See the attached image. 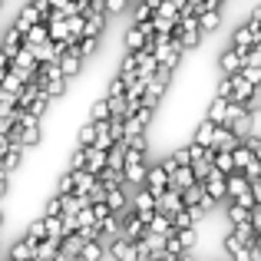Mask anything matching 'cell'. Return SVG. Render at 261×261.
<instances>
[{"label": "cell", "mask_w": 261, "mask_h": 261, "mask_svg": "<svg viewBox=\"0 0 261 261\" xmlns=\"http://www.w3.org/2000/svg\"><path fill=\"white\" fill-rule=\"evenodd\" d=\"M215 129H218V122L202 119V122H198V129H195V136H192V142H198V146H212V139H215Z\"/></svg>", "instance_id": "obj_18"}, {"label": "cell", "mask_w": 261, "mask_h": 261, "mask_svg": "<svg viewBox=\"0 0 261 261\" xmlns=\"http://www.w3.org/2000/svg\"><path fill=\"white\" fill-rule=\"evenodd\" d=\"M142 185H146L152 195H162V192L169 189V169L162 166V162H159V166H149L146 169V182H142Z\"/></svg>", "instance_id": "obj_4"}, {"label": "cell", "mask_w": 261, "mask_h": 261, "mask_svg": "<svg viewBox=\"0 0 261 261\" xmlns=\"http://www.w3.org/2000/svg\"><path fill=\"white\" fill-rule=\"evenodd\" d=\"M7 149H10V136H7V133H0V159L7 155Z\"/></svg>", "instance_id": "obj_45"}, {"label": "cell", "mask_w": 261, "mask_h": 261, "mask_svg": "<svg viewBox=\"0 0 261 261\" xmlns=\"http://www.w3.org/2000/svg\"><path fill=\"white\" fill-rule=\"evenodd\" d=\"M182 198H185V205H202L205 212L215 205V198L205 192V185H202V182H192L189 189H182Z\"/></svg>", "instance_id": "obj_6"}, {"label": "cell", "mask_w": 261, "mask_h": 261, "mask_svg": "<svg viewBox=\"0 0 261 261\" xmlns=\"http://www.w3.org/2000/svg\"><path fill=\"white\" fill-rule=\"evenodd\" d=\"M53 102H57V99H50V96H46L43 89H40V96H37V99H33V102H30V106H27V109H30L33 116H40V119H43V116H46V109H50Z\"/></svg>", "instance_id": "obj_26"}, {"label": "cell", "mask_w": 261, "mask_h": 261, "mask_svg": "<svg viewBox=\"0 0 261 261\" xmlns=\"http://www.w3.org/2000/svg\"><path fill=\"white\" fill-rule=\"evenodd\" d=\"M0 251H4V245H0Z\"/></svg>", "instance_id": "obj_47"}, {"label": "cell", "mask_w": 261, "mask_h": 261, "mask_svg": "<svg viewBox=\"0 0 261 261\" xmlns=\"http://www.w3.org/2000/svg\"><path fill=\"white\" fill-rule=\"evenodd\" d=\"M152 13H155V7H149L146 0H142L139 10H136V23H149V20H152Z\"/></svg>", "instance_id": "obj_37"}, {"label": "cell", "mask_w": 261, "mask_h": 261, "mask_svg": "<svg viewBox=\"0 0 261 261\" xmlns=\"http://www.w3.org/2000/svg\"><path fill=\"white\" fill-rule=\"evenodd\" d=\"M93 139H96V122L86 119L83 126H80V133H76V142L80 146H93Z\"/></svg>", "instance_id": "obj_30"}, {"label": "cell", "mask_w": 261, "mask_h": 261, "mask_svg": "<svg viewBox=\"0 0 261 261\" xmlns=\"http://www.w3.org/2000/svg\"><path fill=\"white\" fill-rule=\"evenodd\" d=\"M33 251H37V242H33V238H27V235H20V242L10 245L4 255L13 258V261H23V258H33Z\"/></svg>", "instance_id": "obj_11"}, {"label": "cell", "mask_w": 261, "mask_h": 261, "mask_svg": "<svg viewBox=\"0 0 261 261\" xmlns=\"http://www.w3.org/2000/svg\"><path fill=\"white\" fill-rule=\"evenodd\" d=\"M218 23H222V10H202L198 13V30H202V37L215 33Z\"/></svg>", "instance_id": "obj_17"}, {"label": "cell", "mask_w": 261, "mask_h": 261, "mask_svg": "<svg viewBox=\"0 0 261 261\" xmlns=\"http://www.w3.org/2000/svg\"><path fill=\"white\" fill-rule=\"evenodd\" d=\"M106 205L116 212V215H126L129 212V198H126V185H116V189L106 192Z\"/></svg>", "instance_id": "obj_12"}, {"label": "cell", "mask_w": 261, "mask_h": 261, "mask_svg": "<svg viewBox=\"0 0 261 261\" xmlns=\"http://www.w3.org/2000/svg\"><path fill=\"white\" fill-rule=\"evenodd\" d=\"M258 40V27L255 23H245V27H238L235 30V37H231V46L235 50H242V53H248V46Z\"/></svg>", "instance_id": "obj_8"}, {"label": "cell", "mask_w": 261, "mask_h": 261, "mask_svg": "<svg viewBox=\"0 0 261 261\" xmlns=\"http://www.w3.org/2000/svg\"><path fill=\"white\" fill-rule=\"evenodd\" d=\"M23 235H27V238H33V242H40V238H46V222H43V218H37V222H30V225L23 228Z\"/></svg>", "instance_id": "obj_32"}, {"label": "cell", "mask_w": 261, "mask_h": 261, "mask_svg": "<svg viewBox=\"0 0 261 261\" xmlns=\"http://www.w3.org/2000/svg\"><path fill=\"white\" fill-rule=\"evenodd\" d=\"M60 70H63V76L66 80H73V76H80V73H83V53H80V43H70V40H66V50L60 53Z\"/></svg>", "instance_id": "obj_1"}, {"label": "cell", "mask_w": 261, "mask_h": 261, "mask_svg": "<svg viewBox=\"0 0 261 261\" xmlns=\"http://www.w3.org/2000/svg\"><path fill=\"white\" fill-rule=\"evenodd\" d=\"M10 66H13V60H10V57H7V53H4V50H0V76H4V73H7V70H10Z\"/></svg>", "instance_id": "obj_44"}, {"label": "cell", "mask_w": 261, "mask_h": 261, "mask_svg": "<svg viewBox=\"0 0 261 261\" xmlns=\"http://www.w3.org/2000/svg\"><path fill=\"white\" fill-rule=\"evenodd\" d=\"M218 66H222V73H238L245 66V53L235 46H225V53L218 57Z\"/></svg>", "instance_id": "obj_9"}, {"label": "cell", "mask_w": 261, "mask_h": 261, "mask_svg": "<svg viewBox=\"0 0 261 261\" xmlns=\"http://www.w3.org/2000/svg\"><path fill=\"white\" fill-rule=\"evenodd\" d=\"M146 30H142L139 23H133L126 30V37H122V50H142V46H146Z\"/></svg>", "instance_id": "obj_16"}, {"label": "cell", "mask_w": 261, "mask_h": 261, "mask_svg": "<svg viewBox=\"0 0 261 261\" xmlns=\"http://www.w3.org/2000/svg\"><path fill=\"white\" fill-rule=\"evenodd\" d=\"M33 4H37V10H40V17H50V13H53V4H50V0H33Z\"/></svg>", "instance_id": "obj_43"}, {"label": "cell", "mask_w": 261, "mask_h": 261, "mask_svg": "<svg viewBox=\"0 0 261 261\" xmlns=\"http://www.w3.org/2000/svg\"><path fill=\"white\" fill-rule=\"evenodd\" d=\"M89 10H106V0H89Z\"/></svg>", "instance_id": "obj_46"}, {"label": "cell", "mask_w": 261, "mask_h": 261, "mask_svg": "<svg viewBox=\"0 0 261 261\" xmlns=\"http://www.w3.org/2000/svg\"><path fill=\"white\" fill-rule=\"evenodd\" d=\"M251 89H255V86H251L248 80H245L242 73H238V83H235V89H231V96H228V99H235V102H245V99L251 96Z\"/></svg>", "instance_id": "obj_27"}, {"label": "cell", "mask_w": 261, "mask_h": 261, "mask_svg": "<svg viewBox=\"0 0 261 261\" xmlns=\"http://www.w3.org/2000/svg\"><path fill=\"white\" fill-rule=\"evenodd\" d=\"M245 106H248V113L255 116V113H261V86H255L251 89V96L245 99Z\"/></svg>", "instance_id": "obj_36"}, {"label": "cell", "mask_w": 261, "mask_h": 261, "mask_svg": "<svg viewBox=\"0 0 261 261\" xmlns=\"http://www.w3.org/2000/svg\"><path fill=\"white\" fill-rule=\"evenodd\" d=\"M89 119H93V122L109 119V99H106V96H102V99H93V102H89Z\"/></svg>", "instance_id": "obj_24"}, {"label": "cell", "mask_w": 261, "mask_h": 261, "mask_svg": "<svg viewBox=\"0 0 261 261\" xmlns=\"http://www.w3.org/2000/svg\"><path fill=\"white\" fill-rule=\"evenodd\" d=\"M106 215H113V208L106 205V198H102V202H93V218H96V222H102Z\"/></svg>", "instance_id": "obj_38"}, {"label": "cell", "mask_w": 261, "mask_h": 261, "mask_svg": "<svg viewBox=\"0 0 261 261\" xmlns=\"http://www.w3.org/2000/svg\"><path fill=\"white\" fill-rule=\"evenodd\" d=\"M119 218H122V225H119V235H122V238H129V242H139V238L146 235V222H142V218L133 212V205H129V212H126V215H119Z\"/></svg>", "instance_id": "obj_3"}, {"label": "cell", "mask_w": 261, "mask_h": 261, "mask_svg": "<svg viewBox=\"0 0 261 261\" xmlns=\"http://www.w3.org/2000/svg\"><path fill=\"white\" fill-rule=\"evenodd\" d=\"M215 169H222L225 175H228V172H235V159H231V152H228V149H215Z\"/></svg>", "instance_id": "obj_28"}, {"label": "cell", "mask_w": 261, "mask_h": 261, "mask_svg": "<svg viewBox=\"0 0 261 261\" xmlns=\"http://www.w3.org/2000/svg\"><path fill=\"white\" fill-rule=\"evenodd\" d=\"M20 43H23V30H20L17 23H10L7 27V33H4V43H0V50L7 53V57H17V50H20Z\"/></svg>", "instance_id": "obj_10"}, {"label": "cell", "mask_w": 261, "mask_h": 261, "mask_svg": "<svg viewBox=\"0 0 261 261\" xmlns=\"http://www.w3.org/2000/svg\"><path fill=\"white\" fill-rule=\"evenodd\" d=\"M126 4H129V0H106V13H109V17H119V13L126 10Z\"/></svg>", "instance_id": "obj_39"}, {"label": "cell", "mask_w": 261, "mask_h": 261, "mask_svg": "<svg viewBox=\"0 0 261 261\" xmlns=\"http://www.w3.org/2000/svg\"><path fill=\"white\" fill-rule=\"evenodd\" d=\"M155 17H169V20H178V7L172 0H162L159 7H155Z\"/></svg>", "instance_id": "obj_34"}, {"label": "cell", "mask_w": 261, "mask_h": 261, "mask_svg": "<svg viewBox=\"0 0 261 261\" xmlns=\"http://www.w3.org/2000/svg\"><path fill=\"white\" fill-rule=\"evenodd\" d=\"M80 261H106V245H102L99 238H96V242H83Z\"/></svg>", "instance_id": "obj_19"}, {"label": "cell", "mask_w": 261, "mask_h": 261, "mask_svg": "<svg viewBox=\"0 0 261 261\" xmlns=\"http://www.w3.org/2000/svg\"><path fill=\"white\" fill-rule=\"evenodd\" d=\"M86 159H89V146H80L76 142V149L70 152V166L66 169H86Z\"/></svg>", "instance_id": "obj_29"}, {"label": "cell", "mask_w": 261, "mask_h": 261, "mask_svg": "<svg viewBox=\"0 0 261 261\" xmlns=\"http://www.w3.org/2000/svg\"><path fill=\"white\" fill-rule=\"evenodd\" d=\"M57 192H60V195H70V192H73V169H66V172L57 178Z\"/></svg>", "instance_id": "obj_35"}, {"label": "cell", "mask_w": 261, "mask_h": 261, "mask_svg": "<svg viewBox=\"0 0 261 261\" xmlns=\"http://www.w3.org/2000/svg\"><path fill=\"white\" fill-rule=\"evenodd\" d=\"M172 162H175V166H189V162H192L189 146H185V149H175V152H172Z\"/></svg>", "instance_id": "obj_40"}, {"label": "cell", "mask_w": 261, "mask_h": 261, "mask_svg": "<svg viewBox=\"0 0 261 261\" xmlns=\"http://www.w3.org/2000/svg\"><path fill=\"white\" fill-rule=\"evenodd\" d=\"M10 195V172H0V202Z\"/></svg>", "instance_id": "obj_42"}, {"label": "cell", "mask_w": 261, "mask_h": 261, "mask_svg": "<svg viewBox=\"0 0 261 261\" xmlns=\"http://www.w3.org/2000/svg\"><path fill=\"white\" fill-rule=\"evenodd\" d=\"M149 231H155V235H175V225H172V215H166V212H155L152 218H149V225H146Z\"/></svg>", "instance_id": "obj_15"}, {"label": "cell", "mask_w": 261, "mask_h": 261, "mask_svg": "<svg viewBox=\"0 0 261 261\" xmlns=\"http://www.w3.org/2000/svg\"><path fill=\"white\" fill-rule=\"evenodd\" d=\"M0 4H4V0H0Z\"/></svg>", "instance_id": "obj_48"}, {"label": "cell", "mask_w": 261, "mask_h": 261, "mask_svg": "<svg viewBox=\"0 0 261 261\" xmlns=\"http://www.w3.org/2000/svg\"><path fill=\"white\" fill-rule=\"evenodd\" d=\"M225 113H228V96H215V99L208 102V113H205V119L225 122Z\"/></svg>", "instance_id": "obj_21"}, {"label": "cell", "mask_w": 261, "mask_h": 261, "mask_svg": "<svg viewBox=\"0 0 261 261\" xmlns=\"http://www.w3.org/2000/svg\"><path fill=\"white\" fill-rule=\"evenodd\" d=\"M242 142H245V146H248V149H251V152H255V155H258V159H261V139H258V136H251V133H248V136H245V139H242Z\"/></svg>", "instance_id": "obj_41"}, {"label": "cell", "mask_w": 261, "mask_h": 261, "mask_svg": "<svg viewBox=\"0 0 261 261\" xmlns=\"http://www.w3.org/2000/svg\"><path fill=\"white\" fill-rule=\"evenodd\" d=\"M46 37H50V27H46V20H40V23H33L30 30L23 33V43L33 46V43H40V40H46Z\"/></svg>", "instance_id": "obj_23"}, {"label": "cell", "mask_w": 261, "mask_h": 261, "mask_svg": "<svg viewBox=\"0 0 261 261\" xmlns=\"http://www.w3.org/2000/svg\"><path fill=\"white\" fill-rule=\"evenodd\" d=\"M96 50H99V37H89V33H83V40H80V53H83V60L96 57Z\"/></svg>", "instance_id": "obj_31"}, {"label": "cell", "mask_w": 261, "mask_h": 261, "mask_svg": "<svg viewBox=\"0 0 261 261\" xmlns=\"http://www.w3.org/2000/svg\"><path fill=\"white\" fill-rule=\"evenodd\" d=\"M43 215H63V195H50L46 198V205H43Z\"/></svg>", "instance_id": "obj_33"}, {"label": "cell", "mask_w": 261, "mask_h": 261, "mask_svg": "<svg viewBox=\"0 0 261 261\" xmlns=\"http://www.w3.org/2000/svg\"><path fill=\"white\" fill-rule=\"evenodd\" d=\"M242 222H251V208L235 198H228V225H242Z\"/></svg>", "instance_id": "obj_20"}, {"label": "cell", "mask_w": 261, "mask_h": 261, "mask_svg": "<svg viewBox=\"0 0 261 261\" xmlns=\"http://www.w3.org/2000/svg\"><path fill=\"white\" fill-rule=\"evenodd\" d=\"M178 208H185V198H182V192L172 189L169 185L162 195H155V212H166V215H175Z\"/></svg>", "instance_id": "obj_5"}, {"label": "cell", "mask_w": 261, "mask_h": 261, "mask_svg": "<svg viewBox=\"0 0 261 261\" xmlns=\"http://www.w3.org/2000/svg\"><path fill=\"white\" fill-rule=\"evenodd\" d=\"M198 182L205 185V192H208L215 202H228V175H225L222 169L212 166V172L205 175V178H198Z\"/></svg>", "instance_id": "obj_2"}, {"label": "cell", "mask_w": 261, "mask_h": 261, "mask_svg": "<svg viewBox=\"0 0 261 261\" xmlns=\"http://www.w3.org/2000/svg\"><path fill=\"white\" fill-rule=\"evenodd\" d=\"M80 251H83V238H80L76 231H70V235L63 238V245H60V251H57V261H80Z\"/></svg>", "instance_id": "obj_7"}, {"label": "cell", "mask_w": 261, "mask_h": 261, "mask_svg": "<svg viewBox=\"0 0 261 261\" xmlns=\"http://www.w3.org/2000/svg\"><path fill=\"white\" fill-rule=\"evenodd\" d=\"M57 251H60V242L46 235V238H40V242H37V251H33V258H40V261H43V258H57Z\"/></svg>", "instance_id": "obj_22"}, {"label": "cell", "mask_w": 261, "mask_h": 261, "mask_svg": "<svg viewBox=\"0 0 261 261\" xmlns=\"http://www.w3.org/2000/svg\"><path fill=\"white\" fill-rule=\"evenodd\" d=\"M40 20H43V17H40L37 4H33V0H30V4H23V7H20V13H17V20H13V23H17L20 30L27 33V30H30L33 23H40Z\"/></svg>", "instance_id": "obj_14"}, {"label": "cell", "mask_w": 261, "mask_h": 261, "mask_svg": "<svg viewBox=\"0 0 261 261\" xmlns=\"http://www.w3.org/2000/svg\"><path fill=\"white\" fill-rule=\"evenodd\" d=\"M86 169H89V172H99V169H106V149H96V146H89Z\"/></svg>", "instance_id": "obj_25"}, {"label": "cell", "mask_w": 261, "mask_h": 261, "mask_svg": "<svg viewBox=\"0 0 261 261\" xmlns=\"http://www.w3.org/2000/svg\"><path fill=\"white\" fill-rule=\"evenodd\" d=\"M192 182H198L195 172H192V166H175L172 172H169V185H172V189H178V192L189 189Z\"/></svg>", "instance_id": "obj_13"}]
</instances>
